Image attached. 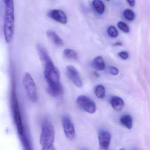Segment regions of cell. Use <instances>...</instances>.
I'll use <instances>...</instances> for the list:
<instances>
[{"label":"cell","mask_w":150,"mask_h":150,"mask_svg":"<svg viewBox=\"0 0 150 150\" xmlns=\"http://www.w3.org/2000/svg\"><path fill=\"white\" fill-rule=\"evenodd\" d=\"M37 49L40 58L44 64V75L48 84V93L53 97H59L63 93V87L60 83L59 70L55 66L48 52L42 45L37 44Z\"/></svg>","instance_id":"obj_1"},{"label":"cell","mask_w":150,"mask_h":150,"mask_svg":"<svg viewBox=\"0 0 150 150\" xmlns=\"http://www.w3.org/2000/svg\"><path fill=\"white\" fill-rule=\"evenodd\" d=\"M4 38L6 43H11L14 37L15 27V14L13 0L4 2Z\"/></svg>","instance_id":"obj_2"},{"label":"cell","mask_w":150,"mask_h":150,"mask_svg":"<svg viewBox=\"0 0 150 150\" xmlns=\"http://www.w3.org/2000/svg\"><path fill=\"white\" fill-rule=\"evenodd\" d=\"M11 104L14 123L18 134L19 136L21 135L25 132L24 128L16 93L14 89L11 91Z\"/></svg>","instance_id":"obj_3"},{"label":"cell","mask_w":150,"mask_h":150,"mask_svg":"<svg viewBox=\"0 0 150 150\" xmlns=\"http://www.w3.org/2000/svg\"><path fill=\"white\" fill-rule=\"evenodd\" d=\"M55 139V131L51 122L46 120L41 126L40 143L42 147L53 145Z\"/></svg>","instance_id":"obj_4"},{"label":"cell","mask_w":150,"mask_h":150,"mask_svg":"<svg viewBox=\"0 0 150 150\" xmlns=\"http://www.w3.org/2000/svg\"><path fill=\"white\" fill-rule=\"evenodd\" d=\"M23 82L29 99L32 102H36L38 99L37 88L34 80L30 73L26 72L24 74Z\"/></svg>","instance_id":"obj_5"},{"label":"cell","mask_w":150,"mask_h":150,"mask_svg":"<svg viewBox=\"0 0 150 150\" xmlns=\"http://www.w3.org/2000/svg\"><path fill=\"white\" fill-rule=\"evenodd\" d=\"M77 103L83 110L89 113H94L97 110V106L95 102L85 95L78 96L77 99Z\"/></svg>","instance_id":"obj_6"},{"label":"cell","mask_w":150,"mask_h":150,"mask_svg":"<svg viewBox=\"0 0 150 150\" xmlns=\"http://www.w3.org/2000/svg\"><path fill=\"white\" fill-rule=\"evenodd\" d=\"M62 122L66 137L69 140H74L76 136L74 124L69 116L66 115H63Z\"/></svg>","instance_id":"obj_7"},{"label":"cell","mask_w":150,"mask_h":150,"mask_svg":"<svg viewBox=\"0 0 150 150\" xmlns=\"http://www.w3.org/2000/svg\"><path fill=\"white\" fill-rule=\"evenodd\" d=\"M67 76L71 82L77 87H82L83 86L82 81L78 70L74 66L69 65L66 68Z\"/></svg>","instance_id":"obj_8"},{"label":"cell","mask_w":150,"mask_h":150,"mask_svg":"<svg viewBox=\"0 0 150 150\" xmlns=\"http://www.w3.org/2000/svg\"><path fill=\"white\" fill-rule=\"evenodd\" d=\"M99 143L103 150H108L111 141V135L109 132L100 130L98 134Z\"/></svg>","instance_id":"obj_9"},{"label":"cell","mask_w":150,"mask_h":150,"mask_svg":"<svg viewBox=\"0 0 150 150\" xmlns=\"http://www.w3.org/2000/svg\"><path fill=\"white\" fill-rule=\"evenodd\" d=\"M48 17L55 21L66 24L68 23V18L64 11L60 9H53L49 11L48 13Z\"/></svg>","instance_id":"obj_10"},{"label":"cell","mask_w":150,"mask_h":150,"mask_svg":"<svg viewBox=\"0 0 150 150\" xmlns=\"http://www.w3.org/2000/svg\"><path fill=\"white\" fill-rule=\"evenodd\" d=\"M47 35L48 38L56 46L60 47L63 45V40L54 31L48 30L47 31Z\"/></svg>","instance_id":"obj_11"},{"label":"cell","mask_w":150,"mask_h":150,"mask_svg":"<svg viewBox=\"0 0 150 150\" xmlns=\"http://www.w3.org/2000/svg\"><path fill=\"white\" fill-rule=\"evenodd\" d=\"M111 103L112 107L115 111H121L124 107V102L123 100L117 96L112 97Z\"/></svg>","instance_id":"obj_12"},{"label":"cell","mask_w":150,"mask_h":150,"mask_svg":"<svg viewBox=\"0 0 150 150\" xmlns=\"http://www.w3.org/2000/svg\"><path fill=\"white\" fill-rule=\"evenodd\" d=\"M92 66L94 69L100 71L105 70L106 67L104 59L101 56H97L93 59Z\"/></svg>","instance_id":"obj_13"},{"label":"cell","mask_w":150,"mask_h":150,"mask_svg":"<svg viewBox=\"0 0 150 150\" xmlns=\"http://www.w3.org/2000/svg\"><path fill=\"white\" fill-rule=\"evenodd\" d=\"M120 122L122 125L128 129H131L133 127V119L130 115H123L120 118Z\"/></svg>","instance_id":"obj_14"},{"label":"cell","mask_w":150,"mask_h":150,"mask_svg":"<svg viewBox=\"0 0 150 150\" xmlns=\"http://www.w3.org/2000/svg\"><path fill=\"white\" fill-rule=\"evenodd\" d=\"M92 4L95 11L99 14H103L105 11V5L101 0H93Z\"/></svg>","instance_id":"obj_15"},{"label":"cell","mask_w":150,"mask_h":150,"mask_svg":"<svg viewBox=\"0 0 150 150\" xmlns=\"http://www.w3.org/2000/svg\"><path fill=\"white\" fill-rule=\"evenodd\" d=\"M95 93L96 96L99 99H103L105 96V88L102 85H98L95 87Z\"/></svg>","instance_id":"obj_16"},{"label":"cell","mask_w":150,"mask_h":150,"mask_svg":"<svg viewBox=\"0 0 150 150\" xmlns=\"http://www.w3.org/2000/svg\"><path fill=\"white\" fill-rule=\"evenodd\" d=\"M64 56L67 59H69L74 60H75L77 59V55L75 51L71 49H65L64 52Z\"/></svg>","instance_id":"obj_17"},{"label":"cell","mask_w":150,"mask_h":150,"mask_svg":"<svg viewBox=\"0 0 150 150\" xmlns=\"http://www.w3.org/2000/svg\"><path fill=\"white\" fill-rule=\"evenodd\" d=\"M19 136H20L21 142H22V144H23L25 150H32L31 144H30V142H29L28 137H27L25 133L24 132L23 134Z\"/></svg>","instance_id":"obj_18"},{"label":"cell","mask_w":150,"mask_h":150,"mask_svg":"<svg viewBox=\"0 0 150 150\" xmlns=\"http://www.w3.org/2000/svg\"><path fill=\"white\" fill-rule=\"evenodd\" d=\"M123 15L126 19L129 21H132L135 18V14L131 10L127 9L125 10L123 12Z\"/></svg>","instance_id":"obj_19"},{"label":"cell","mask_w":150,"mask_h":150,"mask_svg":"<svg viewBox=\"0 0 150 150\" xmlns=\"http://www.w3.org/2000/svg\"><path fill=\"white\" fill-rule=\"evenodd\" d=\"M117 25H118L119 29L122 30V31L126 33L129 32V27L128 25L124 22L120 21L118 23Z\"/></svg>","instance_id":"obj_20"},{"label":"cell","mask_w":150,"mask_h":150,"mask_svg":"<svg viewBox=\"0 0 150 150\" xmlns=\"http://www.w3.org/2000/svg\"><path fill=\"white\" fill-rule=\"evenodd\" d=\"M107 33L109 36L112 38H116L118 35V32L117 29L113 26H110L108 28Z\"/></svg>","instance_id":"obj_21"},{"label":"cell","mask_w":150,"mask_h":150,"mask_svg":"<svg viewBox=\"0 0 150 150\" xmlns=\"http://www.w3.org/2000/svg\"><path fill=\"white\" fill-rule=\"evenodd\" d=\"M109 71L111 74L114 75V76L118 75L119 73V69L116 67H113V66L109 67Z\"/></svg>","instance_id":"obj_22"},{"label":"cell","mask_w":150,"mask_h":150,"mask_svg":"<svg viewBox=\"0 0 150 150\" xmlns=\"http://www.w3.org/2000/svg\"><path fill=\"white\" fill-rule=\"evenodd\" d=\"M119 55L120 58L124 60L127 59L129 58L128 53L125 51H122L119 53Z\"/></svg>","instance_id":"obj_23"},{"label":"cell","mask_w":150,"mask_h":150,"mask_svg":"<svg viewBox=\"0 0 150 150\" xmlns=\"http://www.w3.org/2000/svg\"><path fill=\"white\" fill-rule=\"evenodd\" d=\"M41 150H56L53 145L42 147Z\"/></svg>","instance_id":"obj_24"},{"label":"cell","mask_w":150,"mask_h":150,"mask_svg":"<svg viewBox=\"0 0 150 150\" xmlns=\"http://www.w3.org/2000/svg\"><path fill=\"white\" fill-rule=\"evenodd\" d=\"M127 1L131 7H134L135 5V0H127Z\"/></svg>","instance_id":"obj_25"},{"label":"cell","mask_w":150,"mask_h":150,"mask_svg":"<svg viewBox=\"0 0 150 150\" xmlns=\"http://www.w3.org/2000/svg\"><path fill=\"white\" fill-rule=\"evenodd\" d=\"M122 43L120 42H117L114 44V45L118 46H122Z\"/></svg>","instance_id":"obj_26"},{"label":"cell","mask_w":150,"mask_h":150,"mask_svg":"<svg viewBox=\"0 0 150 150\" xmlns=\"http://www.w3.org/2000/svg\"><path fill=\"white\" fill-rule=\"evenodd\" d=\"M79 150H89L86 149H80Z\"/></svg>","instance_id":"obj_27"},{"label":"cell","mask_w":150,"mask_h":150,"mask_svg":"<svg viewBox=\"0 0 150 150\" xmlns=\"http://www.w3.org/2000/svg\"><path fill=\"white\" fill-rule=\"evenodd\" d=\"M119 150H126L125 149H124V148H122V149H120Z\"/></svg>","instance_id":"obj_28"},{"label":"cell","mask_w":150,"mask_h":150,"mask_svg":"<svg viewBox=\"0 0 150 150\" xmlns=\"http://www.w3.org/2000/svg\"><path fill=\"white\" fill-rule=\"evenodd\" d=\"M107 1H110V0H107Z\"/></svg>","instance_id":"obj_29"}]
</instances>
